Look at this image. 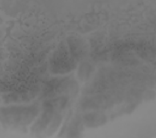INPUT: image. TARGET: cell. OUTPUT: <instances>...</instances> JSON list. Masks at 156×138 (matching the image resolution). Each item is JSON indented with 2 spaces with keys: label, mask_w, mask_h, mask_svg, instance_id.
<instances>
[{
  "label": "cell",
  "mask_w": 156,
  "mask_h": 138,
  "mask_svg": "<svg viewBox=\"0 0 156 138\" xmlns=\"http://www.w3.org/2000/svg\"><path fill=\"white\" fill-rule=\"evenodd\" d=\"M40 109L38 105L13 106L2 108L1 111L2 122L14 127L29 125L38 116Z\"/></svg>",
  "instance_id": "obj_1"
},
{
  "label": "cell",
  "mask_w": 156,
  "mask_h": 138,
  "mask_svg": "<svg viewBox=\"0 0 156 138\" xmlns=\"http://www.w3.org/2000/svg\"><path fill=\"white\" fill-rule=\"evenodd\" d=\"M108 89V85L104 82H94L86 85L83 89V93L86 95H94L102 94L106 90Z\"/></svg>",
  "instance_id": "obj_9"
},
{
  "label": "cell",
  "mask_w": 156,
  "mask_h": 138,
  "mask_svg": "<svg viewBox=\"0 0 156 138\" xmlns=\"http://www.w3.org/2000/svg\"><path fill=\"white\" fill-rule=\"evenodd\" d=\"M82 122L88 127H97L105 124L107 117L101 112H89L82 117Z\"/></svg>",
  "instance_id": "obj_6"
},
{
  "label": "cell",
  "mask_w": 156,
  "mask_h": 138,
  "mask_svg": "<svg viewBox=\"0 0 156 138\" xmlns=\"http://www.w3.org/2000/svg\"><path fill=\"white\" fill-rule=\"evenodd\" d=\"M76 66V61L71 56L67 46L64 44L58 46L49 60L50 70L56 74L70 72Z\"/></svg>",
  "instance_id": "obj_2"
},
{
  "label": "cell",
  "mask_w": 156,
  "mask_h": 138,
  "mask_svg": "<svg viewBox=\"0 0 156 138\" xmlns=\"http://www.w3.org/2000/svg\"><path fill=\"white\" fill-rule=\"evenodd\" d=\"M56 116H58V114L43 111V112L38 119H37L36 121L32 126V131L34 133H39L44 131L52 124L51 122Z\"/></svg>",
  "instance_id": "obj_7"
},
{
  "label": "cell",
  "mask_w": 156,
  "mask_h": 138,
  "mask_svg": "<svg viewBox=\"0 0 156 138\" xmlns=\"http://www.w3.org/2000/svg\"><path fill=\"white\" fill-rule=\"evenodd\" d=\"M34 93L31 90H24L20 92L11 94L6 96L4 99L7 102H22L29 100L33 98Z\"/></svg>",
  "instance_id": "obj_8"
},
{
  "label": "cell",
  "mask_w": 156,
  "mask_h": 138,
  "mask_svg": "<svg viewBox=\"0 0 156 138\" xmlns=\"http://www.w3.org/2000/svg\"><path fill=\"white\" fill-rule=\"evenodd\" d=\"M94 71V68L88 62H83L80 64L77 70V76L80 81L87 82L91 77Z\"/></svg>",
  "instance_id": "obj_10"
},
{
  "label": "cell",
  "mask_w": 156,
  "mask_h": 138,
  "mask_svg": "<svg viewBox=\"0 0 156 138\" xmlns=\"http://www.w3.org/2000/svg\"><path fill=\"white\" fill-rule=\"evenodd\" d=\"M67 45L71 56L76 61L83 58L87 53V48L82 39L71 37L67 39Z\"/></svg>",
  "instance_id": "obj_5"
},
{
  "label": "cell",
  "mask_w": 156,
  "mask_h": 138,
  "mask_svg": "<svg viewBox=\"0 0 156 138\" xmlns=\"http://www.w3.org/2000/svg\"><path fill=\"white\" fill-rule=\"evenodd\" d=\"M113 103L109 95H94L83 98L80 103V108L83 111L101 112L110 108Z\"/></svg>",
  "instance_id": "obj_3"
},
{
  "label": "cell",
  "mask_w": 156,
  "mask_h": 138,
  "mask_svg": "<svg viewBox=\"0 0 156 138\" xmlns=\"http://www.w3.org/2000/svg\"><path fill=\"white\" fill-rule=\"evenodd\" d=\"M69 98L66 96L49 98L43 103V111L58 114L66 109L69 102Z\"/></svg>",
  "instance_id": "obj_4"
}]
</instances>
